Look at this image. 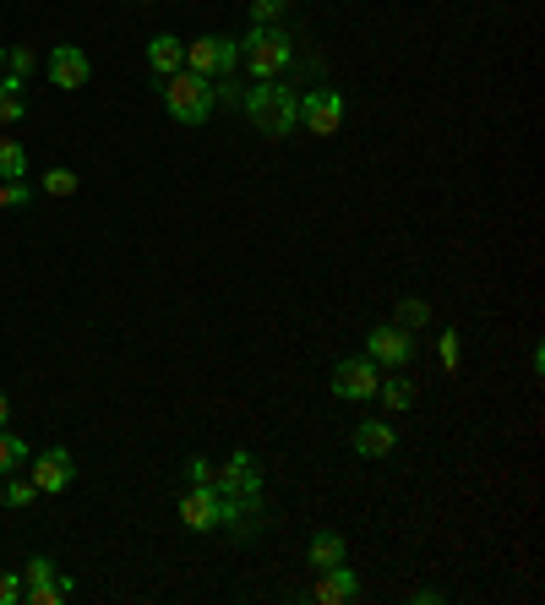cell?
Instances as JSON below:
<instances>
[{"label": "cell", "instance_id": "cell-30", "mask_svg": "<svg viewBox=\"0 0 545 605\" xmlns=\"http://www.w3.org/2000/svg\"><path fill=\"white\" fill-rule=\"evenodd\" d=\"M6 414H11V399H6V393H0V425H6Z\"/></svg>", "mask_w": 545, "mask_h": 605}, {"label": "cell", "instance_id": "cell-19", "mask_svg": "<svg viewBox=\"0 0 545 605\" xmlns=\"http://www.w3.org/2000/svg\"><path fill=\"white\" fill-rule=\"evenodd\" d=\"M377 399L388 403V409H409L414 403V382L409 377H388V382H377Z\"/></svg>", "mask_w": 545, "mask_h": 605}, {"label": "cell", "instance_id": "cell-16", "mask_svg": "<svg viewBox=\"0 0 545 605\" xmlns=\"http://www.w3.org/2000/svg\"><path fill=\"white\" fill-rule=\"evenodd\" d=\"M311 567L317 573H328V567H339L343 556H349V545H343V535H333V530H322V535H311Z\"/></svg>", "mask_w": 545, "mask_h": 605}, {"label": "cell", "instance_id": "cell-1", "mask_svg": "<svg viewBox=\"0 0 545 605\" xmlns=\"http://www.w3.org/2000/svg\"><path fill=\"white\" fill-rule=\"evenodd\" d=\"M158 88H164V110L181 126H203L207 115H213V88H207V76H197V71L181 66L175 76H164Z\"/></svg>", "mask_w": 545, "mask_h": 605}, {"label": "cell", "instance_id": "cell-5", "mask_svg": "<svg viewBox=\"0 0 545 605\" xmlns=\"http://www.w3.org/2000/svg\"><path fill=\"white\" fill-rule=\"evenodd\" d=\"M240 66V44L229 33H203L197 44H186V71L197 76H229Z\"/></svg>", "mask_w": 545, "mask_h": 605}, {"label": "cell", "instance_id": "cell-4", "mask_svg": "<svg viewBox=\"0 0 545 605\" xmlns=\"http://www.w3.org/2000/svg\"><path fill=\"white\" fill-rule=\"evenodd\" d=\"M76 595V584H71L66 573L50 562V556H33L28 567H22V601L33 605H66Z\"/></svg>", "mask_w": 545, "mask_h": 605}, {"label": "cell", "instance_id": "cell-31", "mask_svg": "<svg viewBox=\"0 0 545 605\" xmlns=\"http://www.w3.org/2000/svg\"><path fill=\"white\" fill-rule=\"evenodd\" d=\"M0 71H6V44H0Z\"/></svg>", "mask_w": 545, "mask_h": 605}, {"label": "cell", "instance_id": "cell-7", "mask_svg": "<svg viewBox=\"0 0 545 605\" xmlns=\"http://www.w3.org/2000/svg\"><path fill=\"white\" fill-rule=\"evenodd\" d=\"M377 360L371 355H349V360H339L333 366V393L349 403H366V399H377Z\"/></svg>", "mask_w": 545, "mask_h": 605}, {"label": "cell", "instance_id": "cell-8", "mask_svg": "<svg viewBox=\"0 0 545 605\" xmlns=\"http://www.w3.org/2000/svg\"><path fill=\"white\" fill-rule=\"evenodd\" d=\"M181 524L186 530H224V496H218V485H192L186 496H181Z\"/></svg>", "mask_w": 545, "mask_h": 605}, {"label": "cell", "instance_id": "cell-11", "mask_svg": "<svg viewBox=\"0 0 545 605\" xmlns=\"http://www.w3.org/2000/svg\"><path fill=\"white\" fill-rule=\"evenodd\" d=\"M366 355L377 360V366H409L414 360V338L393 322V328H371L366 334Z\"/></svg>", "mask_w": 545, "mask_h": 605}, {"label": "cell", "instance_id": "cell-13", "mask_svg": "<svg viewBox=\"0 0 545 605\" xmlns=\"http://www.w3.org/2000/svg\"><path fill=\"white\" fill-rule=\"evenodd\" d=\"M393 448H399V431L388 420H360L354 425V453L360 459H388Z\"/></svg>", "mask_w": 545, "mask_h": 605}, {"label": "cell", "instance_id": "cell-6", "mask_svg": "<svg viewBox=\"0 0 545 605\" xmlns=\"http://www.w3.org/2000/svg\"><path fill=\"white\" fill-rule=\"evenodd\" d=\"M213 485H218V496H229V502H257V496H263V470H257L251 453H229L224 470H213Z\"/></svg>", "mask_w": 545, "mask_h": 605}, {"label": "cell", "instance_id": "cell-18", "mask_svg": "<svg viewBox=\"0 0 545 605\" xmlns=\"http://www.w3.org/2000/svg\"><path fill=\"white\" fill-rule=\"evenodd\" d=\"M28 175V153L17 136H0V181H22Z\"/></svg>", "mask_w": 545, "mask_h": 605}, {"label": "cell", "instance_id": "cell-2", "mask_svg": "<svg viewBox=\"0 0 545 605\" xmlns=\"http://www.w3.org/2000/svg\"><path fill=\"white\" fill-rule=\"evenodd\" d=\"M246 115H251V126H257L263 136H289L295 132V121H300V104H295L289 88L263 82V88L246 93Z\"/></svg>", "mask_w": 545, "mask_h": 605}, {"label": "cell", "instance_id": "cell-14", "mask_svg": "<svg viewBox=\"0 0 545 605\" xmlns=\"http://www.w3.org/2000/svg\"><path fill=\"white\" fill-rule=\"evenodd\" d=\"M147 66H153L158 82H164V76H175V71L186 66V44H181L175 33H158V39L147 44Z\"/></svg>", "mask_w": 545, "mask_h": 605}, {"label": "cell", "instance_id": "cell-9", "mask_svg": "<svg viewBox=\"0 0 545 605\" xmlns=\"http://www.w3.org/2000/svg\"><path fill=\"white\" fill-rule=\"evenodd\" d=\"M300 126L311 136H333L343 126V99L333 88H317V93H306L300 99Z\"/></svg>", "mask_w": 545, "mask_h": 605}, {"label": "cell", "instance_id": "cell-29", "mask_svg": "<svg viewBox=\"0 0 545 605\" xmlns=\"http://www.w3.org/2000/svg\"><path fill=\"white\" fill-rule=\"evenodd\" d=\"M186 474H192L197 485H213V464H207V459H192V464H186Z\"/></svg>", "mask_w": 545, "mask_h": 605}, {"label": "cell", "instance_id": "cell-23", "mask_svg": "<svg viewBox=\"0 0 545 605\" xmlns=\"http://www.w3.org/2000/svg\"><path fill=\"white\" fill-rule=\"evenodd\" d=\"M44 192H50V197H71V192H76V175H71L66 164L44 170Z\"/></svg>", "mask_w": 545, "mask_h": 605}, {"label": "cell", "instance_id": "cell-26", "mask_svg": "<svg viewBox=\"0 0 545 605\" xmlns=\"http://www.w3.org/2000/svg\"><path fill=\"white\" fill-rule=\"evenodd\" d=\"M28 202V181H0V207H22Z\"/></svg>", "mask_w": 545, "mask_h": 605}, {"label": "cell", "instance_id": "cell-17", "mask_svg": "<svg viewBox=\"0 0 545 605\" xmlns=\"http://www.w3.org/2000/svg\"><path fill=\"white\" fill-rule=\"evenodd\" d=\"M28 115V99H22V82L0 71V126H17Z\"/></svg>", "mask_w": 545, "mask_h": 605}, {"label": "cell", "instance_id": "cell-20", "mask_svg": "<svg viewBox=\"0 0 545 605\" xmlns=\"http://www.w3.org/2000/svg\"><path fill=\"white\" fill-rule=\"evenodd\" d=\"M425 322H431V306H425L420 295H404V300H399V328L414 334V328H425Z\"/></svg>", "mask_w": 545, "mask_h": 605}, {"label": "cell", "instance_id": "cell-22", "mask_svg": "<svg viewBox=\"0 0 545 605\" xmlns=\"http://www.w3.org/2000/svg\"><path fill=\"white\" fill-rule=\"evenodd\" d=\"M33 496H39L33 480H6V485H0V502H6V507H28Z\"/></svg>", "mask_w": 545, "mask_h": 605}, {"label": "cell", "instance_id": "cell-10", "mask_svg": "<svg viewBox=\"0 0 545 605\" xmlns=\"http://www.w3.org/2000/svg\"><path fill=\"white\" fill-rule=\"evenodd\" d=\"M71 480H76V459H71L66 448H44V453L33 459V485H39L44 496H61Z\"/></svg>", "mask_w": 545, "mask_h": 605}, {"label": "cell", "instance_id": "cell-21", "mask_svg": "<svg viewBox=\"0 0 545 605\" xmlns=\"http://www.w3.org/2000/svg\"><path fill=\"white\" fill-rule=\"evenodd\" d=\"M22 459H28V442H22V437H11V431L0 425V474H11Z\"/></svg>", "mask_w": 545, "mask_h": 605}, {"label": "cell", "instance_id": "cell-3", "mask_svg": "<svg viewBox=\"0 0 545 605\" xmlns=\"http://www.w3.org/2000/svg\"><path fill=\"white\" fill-rule=\"evenodd\" d=\"M240 55L251 61V76H257V82H278V71L295 61V39H289L284 28H272V22H263V28L251 22V39L240 44Z\"/></svg>", "mask_w": 545, "mask_h": 605}, {"label": "cell", "instance_id": "cell-27", "mask_svg": "<svg viewBox=\"0 0 545 605\" xmlns=\"http://www.w3.org/2000/svg\"><path fill=\"white\" fill-rule=\"evenodd\" d=\"M436 355H442V366H448V371H459V334H453V328L442 334V343H436Z\"/></svg>", "mask_w": 545, "mask_h": 605}, {"label": "cell", "instance_id": "cell-28", "mask_svg": "<svg viewBox=\"0 0 545 605\" xmlns=\"http://www.w3.org/2000/svg\"><path fill=\"white\" fill-rule=\"evenodd\" d=\"M278 11H284V0H251V22H257V28H263V22H272Z\"/></svg>", "mask_w": 545, "mask_h": 605}, {"label": "cell", "instance_id": "cell-25", "mask_svg": "<svg viewBox=\"0 0 545 605\" xmlns=\"http://www.w3.org/2000/svg\"><path fill=\"white\" fill-rule=\"evenodd\" d=\"M0 605H22V573H0Z\"/></svg>", "mask_w": 545, "mask_h": 605}, {"label": "cell", "instance_id": "cell-24", "mask_svg": "<svg viewBox=\"0 0 545 605\" xmlns=\"http://www.w3.org/2000/svg\"><path fill=\"white\" fill-rule=\"evenodd\" d=\"M33 66H39V61H33V50H6V76L28 82V76H33Z\"/></svg>", "mask_w": 545, "mask_h": 605}, {"label": "cell", "instance_id": "cell-15", "mask_svg": "<svg viewBox=\"0 0 545 605\" xmlns=\"http://www.w3.org/2000/svg\"><path fill=\"white\" fill-rule=\"evenodd\" d=\"M354 595H360V578H354V573H349V567H328V573H322V584H317V601H354Z\"/></svg>", "mask_w": 545, "mask_h": 605}, {"label": "cell", "instance_id": "cell-12", "mask_svg": "<svg viewBox=\"0 0 545 605\" xmlns=\"http://www.w3.org/2000/svg\"><path fill=\"white\" fill-rule=\"evenodd\" d=\"M88 76H93V66H88V55H82L76 44H55V50H50V82H55V88H71V93H76V88H88Z\"/></svg>", "mask_w": 545, "mask_h": 605}, {"label": "cell", "instance_id": "cell-32", "mask_svg": "<svg viewBox=\"0 0 545 605\" xmlns=\"http://www.w3.org/2000/svg\"><path fill=\"white\" fill-rule=\"evenodd\" d=\"M284 6H289V0H284Z\"/></svg>", "mask_w": 545, "mask_h": 605}]
</instances>
